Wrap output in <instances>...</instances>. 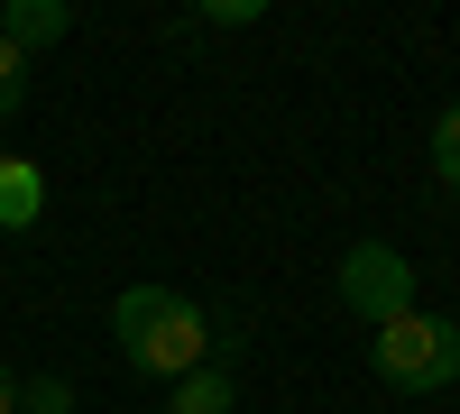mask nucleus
<instances>
[{
	"mask_svg": "<svg viewBox=\"0 0 460 414\" xmlns=\"http://www.w3.org/2000/svg\"><path fill=\"white\" fill-rule=\"evenodd\" d=\"M258 0H203V28H249Z\"/></svg>",
	"mask_w": 460,
	"mask_h": 414,
	"instance_id": "obj_10",
	"label": "nucleus"
},
{
	"mask_svg": "<svg viewBox=\"0 0 460 414\" xmlns=\"http://www.w3.org/2000/svg\"><path fill=\"white\" fill-rule=\"evenodd\" d=\"M19 414H74V387L65 378H19Z\"/></svg>",
	"mask_w": 460,
	"mask_h": 414,
	"instance_id": "obj_8",
	"label": "nucleus"
},
{
	"mask_svg": "<svg viewBox=\"0 0 460 414\" xmlns=\"http://www.w3.org/2000/svg\"><path fill=\"white\" fill-rule=\"evenodd\" d=\"M19 101H28V56L10 47V37H0V120H10Z\"/></svg>",
	"mask_w": 460,
	"mask_h": 414,
	"instance_id": "obj_9",
	"label": "nucleus"
},
{
	"mask_svg": "<svg viewBox=\"0 0 460 414\" xmlns=\"http://www.w3.org/2000/svg\"><path fill=\"white\" fill-rule=\"evenodd\" d=\"M424 157H433V175H442V184H460V101L433 120V147H424Z\"/></svg>",
	"mask_w": 460,
	"mask_h": 414,
	"instance_id": "obj_7",
	"label": "nucleus"
},
{
	"mask_svg": "<svg viewBox=\"0 0 460 414\" xmlns=\"http://www.w3.org/2000/svg\"><path fill=\"white\" fill-rule=\"evenodd\" d=\"M65 28H74V10H65V0H10V10H0V37H10L19 56H28V47H56Z\"/></svg>",
	"mask_w": 460,
	"mask_h": 414,
	"instance_id": "obj_4",
	"label": "nucleus"
},
{
	"mask_svg": "<svg viewBox=\"0 0 460 414\" xmlns=\"http://www.w3.org/2000/svg\"><path fill=\"white\" fill-rule=\"evenodd\" d=\"M111 341L129 350L138 378H194L203 350H212V322L194 295H175V286H129V295H111Z\"/></svg>",
	"mask_w": 460,
	"mask_h": 414,
	"instance_id": "obj_1",
	"label": "nucleus"
},
{
	"mask_svg": "<svg viewBox=\"0 0 460 414\" xmlns=\"http://www.w3.org/2000/svg\"><path fill=\"white\" fill-rule=\"evenodd\" d=\"M368 368L387 378L396 396H442L460 378V322L451 313H396V322H377L368 331Z\"/></svg>",
	"mask_w": 460,
	"mask_h": 414,
	"instance_id": "obj_2",
	"label": "nucleus"
},
{
	"mask_svg": "<svg viewBox=\"0 0 460 414\" xmlns=\"http://www.w3.org/2000/svg\"><path fill=\"white\" fill-rule=\"evenodd\" d=\"M0 166H10V147H0Z\"/></svg>",
	"mask_w": 460,
	"mask_h": 414,
	"instance_id": "obj_12",
	"label": "nucleus"
},
{
	"mask_svg": "<svg viewBox=\"0 0 460 414\" xmlns=\"http://www.w3.org/2000/svg\"><path fill=\"white\" fill-rule=\"evenodd\" d=\"M166 414H240L230 368H194V378H175V405H166Z\"/></svg>",
	"mask_w": 460,
	"mask_h": 414,
	"instance_id": "obj_6",
	"label": "nucleus"
},
{
	"mask_svg": "<svg viewBox=\"0 0 460 414\" xmlns=\"http://www.w3.org/2000/svg\"><path fill=\"white\" fill-rule=\"evenodd\" d=\"M341 304H350L368 331L396 322V313H414V268H405V249H387V240H350V258H341Z\"/></svg>",
	"mask_w": 460,
	"mask_h": 414,
	"instance_id": "obj_3",
	"label": "nucleus"
},
{
	"mask_svg": "<svg viewBox=\"0 0 460 414\" xmlns=\"http://www.w3.org/2000/svg\"><path fill=\"white\" fill-rule=\"evenodd\" d=\"M37 212H47V175L28 157H10L0 166V231H37Z\"/></svg>",
	"mask_w": 460,
	"mask_h": 414,
	"instance_id": "obj_5",
	"label": "nucleus"
},
{
	"mask_svg": "<svg viewBox=\"0 0 460 414\" xmlns=\"http://www.w3.org/2000/svg\"><path fill=\"white\" fill-rule=\"evenodd\" d=\"M0 414H19V368H0Z\"/></svg>",
	"mask_w": 460,
	"mask_h": 414,
	"instance_id": "obj_11",
	"label": "nucleus"
}]
</instances>
